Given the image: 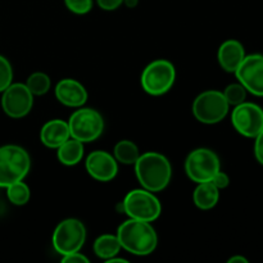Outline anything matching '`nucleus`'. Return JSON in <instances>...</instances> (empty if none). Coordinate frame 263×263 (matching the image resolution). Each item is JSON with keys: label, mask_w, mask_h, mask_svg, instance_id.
Instances as JSON below:
<instances>
[{"label": "nucleus", "mask_w": 263, "mask_h": 263, "mask_svg": "<svg viewBox=\"0 0 263 263\" xmlns=\"http://www.w3.org/2000/svg\"><path fill=\"white\" fill-rule=\"evenodd\" d=\"M135 174L143 189L159 193L168 186L172 177V167L163 154L146 152L140 154L135 162Z\"/></svg>", "instance_id": "1"}, {"label": "nucleus", "mask_w": 263, "mask_h": 263, "mask_svg": "<svg viewBox=\"0 0 263 263\" xmlns=\"http://www.w3.org/2000/svg\"><path fill=\"white\" fill-rule=\"evenodd\" d=\"M121 248L134 256H149L158 244V236L151 222L128 218L117 230Z\"/></svg>", "instance_id": "2"}, {"label": "nucleus", "mask_w": 263, "mask_h": 263, "mask_svg": "<svg viewBox=\"0 0 263 263\" xmlns=\"http://www.w3.org/2000/svg\"><path fill=\"white\" fill-rule=\"evenodd\" d=\"M30 154L22 146H0V187H8L23 180L30 172Z\"/></svg>", "instance_id": "3"}, {"label": "nucleus", "mask_w": 263, "mask_h": 263, "mask_svg": "<svg viewBox=\"0 0 263 263\" xmlns=\"http://www.w3.org/2000/svg\"><path fill=\"white\" fill-rule=\"evenodd\" d=\"M123 212L128 218L153 222L161 216L162 204L154 193L145 189H134L126 194L122 202Z\"/></svg>", "instance_id": "4"}, {"label": "nucleus", "mask_w": 263, "mask_h": 263, "mask_svg": "<svg viewBox=\"0 0 263 263\" xmlns=\"http://www.w3.org/2000/svg\"><path fill=\"white\" fill-rule=\"evenodd\" d=\"M176 80V69L171 62L157 59L144 68L141 73V86L144 91L153 97H159L172 89Z\"/></svg>", "instance_id": "5"}, {"label": "nucleus", "mask_w": 263, "mask_h": 263, "mask_svg": "<svg viewBox=\"0 0 263 263\" xmlns=\"http://www.w3.org/2000/svg\"><path fill=\"white\" fill-rule=\"evenodd\" d=\"M68 122L71 138L81 143H91L97 140L104 130V120L98 110L92 108H81L74 110Z\"/></svg>", "instance_id": "6"}, {"label": "nucleus", "mask_w": 263, "mask_h": 263, "mask_svg": "<svg viewBox=\"0 0 263 263\" xmlns=\"http://www.w3.org/2000/svg\"><path fill=\"white\" fill-rule=\"evenodd\" d=\"M230 104L223 92L218 90H207L195 98L193 103V115L199 122L215 125L228 116Z\"/></svg>", "instance_id": "7"}, {"label": "nucleus", "mask_w": 263, "mask_h": 263, "mask_svg": "<svg viewBox=\"0 0 263 263\" xmlns=\"http://www.w3.org/2000/svg\"><path fill=\"white\" fill-rule=\"evenodd\" d=\"M86 240V229L77 218H67L59 222L53 233V247L61 256L81 251Z\"/></svg>", "instance_id": "8"}, {"label": "nucleus", "mask_w": 263, "mask_h": 263, "mask_svg": "<svg viewBox=\"0 0 263 263\" xmlns=\"http://www.w3.org/2000/svg\"><path fill=\"white\" fill-rule=\"evenodd\" d=\"M220 170V158L215 152L207 148L195 149L185 161V171L187 177L197 184L211 181Z\"/></svg>", "instance_id": "9"}, {"label": "nucleus", "mask_w": 263, "mask_h": 263, "mask_svg": "<svg viewBox=\"0 0 263 263\" xmlns=\"http://www.w3.org/2000/svg\"><path fill=\"white\" fill-rule=\"evenodd\" d=\"M231 122L240 135L256 138L263 130V109L254 103H241L234 108Z\"/></svg>", "instance_id": "10"}, {"label": "nucleus", "mask_w": 263, "mask_h": 263, "mask_svg": "<svg viewBox=\"0 0 263 263\" xmlns=\"http://www.w3.org/2000/svg\"><path fill=\"white\" fill-rule=\"evenodd\" d=\"M32 105L33 95L26 84H10L3 91V110L10 118H23L31 112Z\"/></svg>", "instance_id": "11"}, {"label": "nucleus", "mask_w": 263, "mask_h": 263, "mask_svg": "<svg viewBox=\"0 0 263 263\" xmlns=\"http://www.w3.org/2000/svg\"><path fill=\"white\" fill-rule=\"evenodd\" d=\"M235 76L247 91L256 97H263V55L261 54L246 55L235 71Z\"/></svg>", "instance_id": "12"}, {"label": "nucleus", "mask_w": 263, "mask_h": 263, "mask_svg": "<svg viewBox=\"0 0 263 263\" xmlns=\"http://www.w3.org/2000/svg\"><path fill=\"white\" fill-rule=\"evenodd\" d=\"M85 167L90 176L100 182L112 181L118 174V162L105 151H95L87 156Z\"/></svg>", "instance_id": "13"}, {"label": "nucleus", "mask_w": 263, "mask_h": 263, "mask_svg": "<svg viewBox=\"0 0 263 263\" xmlns=\"http://www.w3.org/2000/svg\"><path fill=\"white\" fill-rule=\"evenodd\" d=\"M55 98L66 107L80 108L86 103L87 91L76 80L63 79L57 84Z\"/></svg>", "instance_id": "14"}, {"label": "nucleus", "mask_w": 263, "mask_h": 263, "mask_svg": "<svg viewBox=\"0 0 263 263\" xmlns=\"http://www.w3.org/2000/svg\"><path fill=\"white\" fill-rule=\"evenodd\" d=\"M217 58L223 71L235 73L243 59L246 58V50L238 40H228L218 49Z\"/></svg>", "instance_id": "15"}, {"label": "nucleus", "mask_w": 263, "mask_h": 263, "mask_svg": "<svg viewBox=\"0 0 263 263\" xmlns=\"http://www.w3.org/2000/svg\"><path fill=\"white\" fill-rule=\"evenodd\" d=\"M71 138L68 122L63 120H51L41 127L40 140L46 148L57 149Z\"/></svg>", "instance_id": "16"}, {"label": "nucleus", "mask_w": 263, "mask_h": 263, "mask_svg": "<svg viewBox=\"0 0 263 263\" xmlns=\"http://www.w3.org/2000/svg\"><path fill=\"white\" fill-rule=\"evenodd\" d=\"M218 199H220V190L211 181L198 184L194 193H193L194 204L203 211L212 210L218 203Z\"/></svg>", "instance_id": "17"}, {"label": "nucleus", "mask_w": 263, "mask_h": 263, "mask_svg": "<svg viewBox=\"0 0 263 263\" xmlns=\"http://www.w3.org/2000/svg\"><path fill=\"white\" fill-rule=\"evenodd\" d=\"M57 157H58V161L64 166H74L80 163L84 157V143L69 138L57 148Z\"/></svg>", "instance_id": "18"}, {"label": "nucleus", "mask_w": 263, "mask_h": 263, "mask_svg": "<svg viewBox=\"0 0 263 263\" xmlns=\"http://www.w3.org/2000/svg\"><path fill=\"white\" fill-rule=\"evenodd\" d=\"M121 251V244L117 235L104 234L95 239L94 241V253L99 258L108 261L112 257L117 256Z\"/></svg>", "instance_id": "19"}, {"label": "nucleus", "mask_w": 263, "mask_h": 263, "mask_svg": "<svg viewBox=\"0 0 263 263\" xmlns=\"http://www.w3.org/2000/svg\"><path fill=\"white\" fill-rule=\"evenodd\" d=\"M113 157L118 163L122 164H135L138 158L140 157L138 145L131 140L118 141L113 149Z\"/></svg>", "instance_id": "20"}, {"label": "nucleus", "mask_w": 263, "mask_h": 263, "mask_svg": "<svg viewBox=\"0 0 263 263\" xmlns=\"http://www.w3.org/2000/svg\"><path fill=\"white\" fill-rule=\"evenodd\" d=\"M7 197L9 202L14 205L27 204L31 198V190L23 180L14 182L7 187Z\"/></svg>", "instance_id": "21"}, {"label": "nucleus", "mask_w": 263, "mask_h": 263, "mask_svg": "<svg viewBox=\"0 0 263 263\" xmlns=\"http://www.w3.org/2000/svg\"><path fill=\"white\" fill-rule=\"evenodd\" d=\"M50 77L46 73H44V72H35L26 81V86L32 92L33 97L35 95L36 97H40V95L46 94L49 89H50Z\"/></svg>", "instance_id": "22"}, {"label": "nucleus", "mask_w": 263, "mask_h": 263, "mask_svg": "<svg viewBox=\"0 0 263 263\" xmlns=\"http://www.w3.org/2000/svg\"><path fill=\"white\" fill-rule=\"evenodd\" d=\"M223 95H225L226 100L230 105H238L241 104V103L246 102L247 99V90L240 82L238 84H230L223 91Z\"/></svg>", "instance_id": "23"}, {"label": "nucleus", "mask_w": 263, "mask_h": 263, "mask_svg": "<svg viewBox=\"0 0 263 263\" xmlns=\"http://www.w3.org/2000/svg\"><path fill=\"white\" fill-rule=\"evenodd\" d=\"M13 80V69L9 61L5 57L0 55V92L4 91Z\"/></svg>", "instance_id": "24"}, {"label": "nucleus", "mask_w": 263, "mask_h": 263, "mask_svg": "<svg viewBox=\"0 0 263 263\" xmlns=\"http://www.w3.org/2000/svg\"><path fill=\"white\" fill-rule=\"evenodd\" d=\"M64 4L72 13L82 15L91 10L92 0H64Z\"/></svg>", "instance_id": "25"}, {"label": "nucleus", "mask_w": 263, "mask_h": 263, "mask_svg": "<svg viewBox=\"0 0 263 263\" xmlns=\"http://www.w3.org/2000/svg\"><path fill=\"white\" fill-rule=\"evenodd\" d=\"M211 182H212V184L220 190V189H225V187L229 186V184H230V179H229V176L225 174V172H222L220 170V171L213 176V179L211 180Z\"/></svg>", "instance_id": "26"}, {"label": "nucleus", "mask_w": 263, "mask_h": 263, "mask_svg": "<svg viewBox=\"0 0 263 263\" xmlns=\"http://www.w3.org/2000/svg\"><path fill=\"white\" fill-rule=\"evenodd\" d=\"M62 262L63 263H89V258L84 256L80 252H73V253L66 254L62 257Z\"/></svg>", "instance_id": "27"}, {"label": "nucleus", "mask_w": 263, "mask_h": 263, "mask_svg": "<svg viewBox=\"0 0 263 263\" xmlns=\"http://www.w3.org/2000/svg\"><path fill=\"white\" fill-rule=\"evenodd\" d=\"M98 5L102 8L103 10H116L123 4V0H97Z\"/></svg>", "instance_id": "28"}, {"label": "nucleus", "mask_w": 263, "mask_h": 263, "mask_svg": "<svg viewBox=\"0 0 263 263\" xmlns=\"http://www.w3.org/2000/svg\"><path fill=\"white\" fill-rule=\"evenodd\" d=\"M256 143H254V154L259 163L263 164V130L256 136Z\"/></svg>", "instance_id": "29"}, {"label": "nucleus", "mask_w": 263, "mask_h": 263, "mask_svg": "<svg viewBox=\"0 0 263 263\" xmlns=\"http://www.w3.org/2000/svg\"><path fill=\"white\" fill-rule=\"evenodd\" d=\"M229 263H248V259L241 256H234L229 259Z\"/></svg>", "instance_id": "30"}, {"label": "nucleus", "mask_w": 263, "mask_h": 263, "mask_svg": "<svg viewBox=\"0 0 263 263\" xmlns=\"http://www.w3.org/2000/svg\"><path fill=\"white\" fill-rule=\"evenodd\" d=\"M139 0H123V4L127 8H135L138 5Z\"/></svg>", "instance_id": "31"}]
</instances>
